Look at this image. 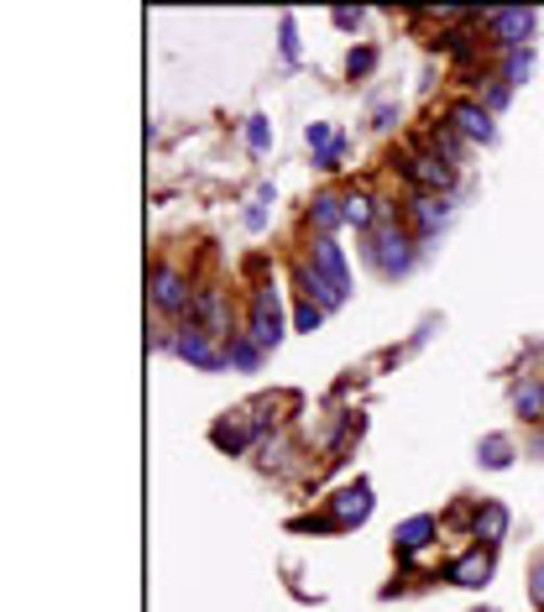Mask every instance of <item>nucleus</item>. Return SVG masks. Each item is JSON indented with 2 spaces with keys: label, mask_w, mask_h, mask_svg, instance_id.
Listing matches in <instances>:
<instances>
[{
  "label": "nucleus",
  "mask_w": 544,
  "mask_h": 612,
  "mask_svg": "<svg viewBox=\"0 0 544 612\" xmlns=\"http://www.w3.org/2000/svg\"><path fill=\"white\" fill-rule=\"evenodd\" d=\"M372 257H377V267H383L388 278L409 272V263H414V252H409V241H403V231H398V220L388 215V209L377 215V231H372Z\"/></svg>",
  "instance_id": "1"
},
{
  "label": "nucleus",
  "mask_w": 544,
  "mask_h": 612,
  "mask_svg": "<svg viewBox=\"0 0 544 612\" xmlns=\"http://www.w3.org/2000/svg\"><path fill=\"white\" fill-rule=\"evenodd\" d=\"M251 341L262 350H272L283 341V309H277V289H257L251 298Z\"/></svg>",
  "instance_id": "2"
},
{
  "label": "nucleus",
  "mask_w": 544,
  "mask_h": 612,
  "mask_svg": "<svg viewBox=\"0 0 544 612\" xmlns=\"http://www.w3.org/2000/svg\"><path fill=\"white\" fill-rule=\"evenodd\" d=\"M372 519V487L366 482H357V487H346V493L331 497V519L325 524L331 528H357Z\"/></svg>",
  "instance_id": "3"
},
{
  "label": "nucleus",
  "mask_w": 544,
  "mask_h": 612,
  "mask_svg": "<svg viewBox=\"0 0 544 612\" xmlns=\"http://www.w3.org/2000/svg\"><path fill=\"white\" fill-rule=\"evenodd\" d=\"M451 120H455V131H461L466 142H482V146L497 142V126H492V111H487V105H477V100H461V105L451 111Z\"/></svg>",
  "instance_id": "4"
},
{
  "label": "nucleus",
  "mask_w": 544,
  "mask_h": 612,
  "mask_svg": "<svg viewBox=\"0 0 544 612\" xmlns=\"http://www.w3.org/2000/svg\"><path fill=\"white\" fill-rule=\"evenodd\" d=\"M314 272L331 283L340 298H351V272H346V257H340V246H335L331 235H320L314 241Z\"/></svg>",
  "instance_id": "5"
},
{
  "label": "nucleus",
  "mask_w": 544,
  "mask_h": 612,
  "mask_svg": "<svg viewBox=\"0 0 544 612\" xmlns=\"http://www.w3.org/2000/svg\"><path fill=\"white\" fill-rule=\"evenodd\" d=\"M487 27L497 31V42L503 48H523L529 42V31H534V11H487Z\"/></svg>",
  "instance_id": "6"
},
{
  "label": "nucleus",
  "mask_w": 544,
  "mask_h": 612,
  "mask_svg": "<svg viewBox=\"0 0 544 612\" xmlns=\"http://www.w3.org/2000/svg\"><path fill=\"white\" fill-rule=\"evenodd\" d=\"M173 350H179L183 361L205 367V372H220V367H231V356H225V350H215L210 341H205V330H183L179 341H173Z\"/></svg>",
  "instance_id": "7"
},
{
  "label": "nucleus",
  "mask_w": 544,
  "mask_h": 612,
  "mask_svg": "<svg viewBox=\"0 0 544 612\" xmlns=\"http://www.w3.org/2000/svg\"><path fill=\"white\" fill-rule=\"evenodd\" d=\"M303 142H309V152H314L320 168H340V157H346V137H335L325 120H309V126H303Z\"/></svg>",
  "instance_id": "8"
},
{
  "label": "nucleus",
  "mask_w": 544,
  "mask_h": 612,
  "mask_svg": "<svg viewBox=\"0 0 544 612\" xmlns=\"http://www.w3.org/2000/svg\"><path fill=\"white\" fill-rule=\"evenodd\" d=\"M403 178L419 183V189H451V163H440V157H429V152H414V157L403 163Z\"/></svg>",
  "instance_id": "9"
},
{
  "label": "nucleus",
  "mask_w": 544,
  "mask_h": 612,
  "mask_svg": "<svg viewBox=\"0 0 544 612\" xmlns=\"http://www.w3.org/2000/svg\"><path fill=\"white\" fill-rule=\"evenodd\" d=\"M451 582L455 586H466V591H477V586H487L492 582V554L477 545V550H466L461 560L451 565Z\"/></svg>",
  "instance_id": "10"
},
{
  "label": "nucleus",
  "mask_w": 544,
  "mask_h": 612,
  "mask_svg": "<svg viewBox=\"0 0 544 612\" xmlns=\"http://www.w3.org/2000/svg\"><path fill=\"white\" fill-rule=\"evenodd\" d=\"M152 298H157V309H168V315H179L183 304H189V289H183V278L173 267H157V272H152Z\"/></svg>",
  "instance_id": "11"
},
{
  "label": "nucleus",
  "mask_w": 544,
  "mask_h": 612,
  "mask_svg": "<svg viewBox=\"0 0 544 612\" xmlns=\"http://www.w3.org/2000/svg\"><path fill=\"white\" fill-rule=\"evenodd\" d=\"M477 539H482V545L508 539V508H503V502H482V508H477Z\"/></svg>",
  "instance_id": "12"
},
{
  "label": "nucleus",
  "mask_w": 544,
  "mask_h": 612,
  "mask_svg": "<svg viewBox=\"0 0 544 612\" xmlns=\"http://www.w3.org/2000/svg\"><path fill=\"white\" fill-rule=\"evenodd\" d=\"M435 539V519L429 513H419V519H409V524H398V534H393V545L403 554H414V550H424Z\"/></svg>",
  "instance_id": "13"
},
{
  "label": "nucleus",
  "mask_w": 544,
  "mask_h": 612,
  "mask_svg": "<svg viewBox=\"0 0 544 612\" xmlns=\"http://www.w3.org/2000/svg\"><path fill=\"white\" fill-rule=\"evenodd\" d=\"M477 461H482L487 471H508V467H514V439H508V435H487L482 445H477Z\"/></svg>",
  "instance_id": "14"
},
{
  "label": "nucleus",
  "mask_w": 544,
  "mask_h": 612,
  "mask_svg": "<svg viewBox=\"0 0 544 612\" xmlns=\"http://www.w3.org/2000/svg\"><path fill=\"white\" fill-rule=\"evenodd\" d=\"M414 220H419L424 235H435L440 226H445V220H451V204L435 200V194H424V200H414Z\"/></svg>",
  "instance_id": "15"
},
{
  "label": "nucleus",
  "mask_w": 544,
  "mask_h": 612,
  "mask_svg": "<svg viewBox=\"0 0 544 612\" xmlns=\"http://www.w3.org/2000/svg\"><path fill=\"white\" fill-rule=\"evenodd\" d=\"M194 309H199V320H205L210 335H225V298H220V293L205 289L199 298H194Z\"/></svg>",
  "instance_id": "16"
},
{
  "label": "nucleus",
  "mask_w": 544,
  "mask_h": 612,
  "mask_svg": "<svg viewBox=\"0 0 544 612\" xmlns=\"http://www.w3.org/2000/svg\"><path fill=\"white\" fill-rule=\"evenodd\" d=\"M340 220H346V200H335V194H314V226L331 235Z\"/></svg>",
  "instance_id": "17"
},
{
  "label": "nucleus",
  "mask_w": 544,
  "mask_h": 612,
  "mask_svg": "<svg viewBox=\"0 0 544 612\" xmlns=\"http://www.w3.org/2000/svg\"><path fill=\"white\" fill-rule=\"evenodd\" d=\"M514 408L523 419H540L544 413V382H518L514 387Z\"/></svg>",
  "instance_id": "18"
},
{
  "label": "nucleus",
  "mask_w": 544,
  "mask_h": 612,
  "mask_svg": "<svg viewBox=\"0 0 544 612\" xmlns=\"http://www.w3.org/2000/svg\"><path fill=\"white\" fill-rule=\"evenodd\" d=\"M225 356H231V367H242V372H257V367H262V346H257L251 335H236Z\"/></svg>",
  "instance_id": "19"
},
{
  "label": "nucleus",
  "mask_w": 544,
  "mask_h": 612,
  "mask_svg": "<svg viewBox=\"0 0 544 612\" xmlns=\"http://www.w3.org/2000/svg\"><path fill=\"white\" fill-rule=\"evenodd\" d=\"M372 194H346V226H357V231H362V226H372Z\"/></svg>",
  "instance_id": "20"
},
{
  "label": "nucleus",
  "mask_w": 544,
  "mask_h": 612,
  "mask_svg": "<svg viewBox=\"0 0 544 612\" xmlns=\"http://www.w3.org/2000/svg\"><path fill=\"white\" fill-rule=\"evenodd\" d=\"M210 439H215V445H220V450H242V445H246V439H251V435H246L242 424H231V419H220V424H215V430H210Z\"/></svg>",
  "instance_id": "21"
},
{
  "label": "nucleus",
  "mask_w": 544,
  "mask_h": 612,
  "mask_svg": "<svg viewBox=\"0 0 544 612\" xmlns=\"http://www.w3.org/2000/svg\"><path fill=\"white\" fill-rule=\"evenodd\" d=\"M529 74H534V53H529V48L508 53V85H523Z\"/></svg>",
  "instance_id": "22"
},
{
  "label": "nucleus",
  "mask_w": 544,
  "mask_h": 612,
  "mask_svg": "<svg viewBox=\"0 0 544 612\" xmlns=\"http://www.w3.org/2000/svg\"><path fill=\"white\" fill-rule=\"evenodd\" d=\"M246 142H251V152H268V146H272V126L262 116H251V120H246Z\"/></svg>",
  "instance_id": "23"
},
{
  "label": "nucleus",
  "mask_w": 544,
  "mask_h": 612,
  "mask_svg": "<svg viewBox=\"0 0 544 612\" xmlns=\"http://www.w3.org/2000/svg\"><path fill=\"white\" fill-rule=\"evenodd\" d=\"M268 204H272V189H257V200H251V209H246V226H251V231L268 226Z\"/></svg>",
  "instance_id": "24"
},
{
  "label": "nucleus",
  "mask_w": 544,
  "mask_h": 612,
  "mask_svg": "<svg viewBox=\"0 0 544 612\" xmlns=\"http://www.w3.org/2000/svg\"><path fill=\"white\" fill-rule=\"evenodd\" d=\"M346 68H351V79H357V74H372V68H377V53H372V48H351Z\"/></svg>",
  "instance_id": "25"
},
{
  "label": "nucleus",
  "mask_w": 544,
  "mask_h": 612,
  "mask_svg": "<svg viewBox=\"0 0 544 612\" xmlns=\"http://www.w3.org/2000/svg\"><path fill=\"white\" fill-rule=\"evenodd\" d=\"M277 31H283V59L299 63V31H294V16H283V27Z\"/></svg>",
  "instance_id": "26"
},
{
  "label": "nucleus",
  "mask_w": 544,
  "mask_h": 612,
  "mask_svg": "<svg viewBox=\"0 0 544 612\" xmlns=\"http://www.w3.org/2000/svg\"><path fill=\"white\" fill-rule=\"evenodd\" d=\"M366 22V11H351V5H340V11H335V27L340 31H357Z\"/></svg>",
  "instance_id": "27"
},
{
  "label": "nucleus",
  "mask_w": 544,
  "mask_h": 612,
  "mask_svg": "<svg viewBox=\"0 0 544 612\" xmlns=\"http://www.w3.org/2000/svg\"><path fill=\"white\" fill-rule=\"evenodd\" d=\"M435 146H445V163H461V137H455V131H440Z\"/></svg>",
  "instance_id": "28"
},
{
  "label": "nucleus",
  "mask_w": 544,
  "mask_h": 612,
  "mask_svg": "<svg viewBox=\"0 0 544 612\" xmlns=\"http://www.w3.org/2000/svg\"><path fill=\"white\" fill-rule=\"evenodd\" d=\"M320 320H325V309H320V304H303V309H299V330H320Z\"/></svg>",
  "instance_id": "29"
},
{
  "label": "nucleus",
  "mask_w": 544,
  "mask_h": 612,
  "mask_svg": "<svg viewBox=\"0 0 544 612\" xmlns=\"http://www.w3.org/2000/svg\"><path fill=\"white\" fill-rule=\"evenodd\" d=\"M529 591H534V602H540V608H544V560H540V565H534V586H529Z\"/></svg>",
  "instance_id": "30"
},
{
  "label": "nucleus",
  "mask_w": 544,
  "mask_h": 612,
  "mask_svg": "<svg viewBox=\"0 0 544 612\" xmlns=\"http://www.w3.org/2000/svg\"><path fill=\"white\" fill-rule=\"evenodd\" d=\"M393 120H398V105H377V126H383V131H388Z\"/></svg>",
  "instance_id": "31"
},
{
  "label": "nucleus",
  "mask_w": 544,
  "mask_h": 612,
  "mask_svg": "<svg viewBox=\"0 0 544 612\" xmlns=\"http://www.w3.org/2000/svg\"><path fill=\"white\" fill-rule=\"evenodd\" d=\"M529 456H544V430L534 439H529Z\"/></svg>",
  "instance_id": "32"
},
{
  "label": "nucleus",
  "mask_w": 544,
  "mask_h": 612,
  "mask_svg": "<svg viewBox=\"0 0 544 612\" xmlns=\"http://www.w3.org/2000/svg\"><path fill=\"white\" fill-rule=\"evenodd\" d=\"M477 612H492V608H477Z\"/></svg>",
  "instance_id": "33"
}]
</instances>
